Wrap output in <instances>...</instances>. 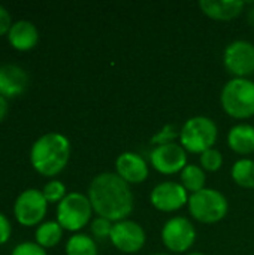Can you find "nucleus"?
<instances>
[{
	"label": "nucleus",
	"instance_id": "nucleus-1",
	"mask_svg": "<svg viewBox=\"0 0 254 255\" xmlns=\"http://www.w3.org/2000/svg\"><path fill=\"white\" fill-rule=\"evenodd\" d=\"M87 196L97 217L111 223L127 220L133 211L135 199L130 185L114 172L96 175L88 185Z\"/></svg>",
	"mask_w": 254,
	"mask_h": 255
},
{
	"label": "nucleus",
	"instance_id": "nucleus-2",
	"mask_svg": "<svg viewBox=\"0 0 254 255\" xmlns=\"http://www.w3.org/2000/svg\"><path fill=\"white\" fill-rule=\"evenodd\" d=\"M70 160V142L57 131L39 136L30 148L31 167L42 176L54 178L64 170Z\"/></svg>",
	"mask_w": 254,
	"mask_h": 255
},
{
	"label": "nucleus",
	"instance_id": "nucleus-3",
	"mask_svg": "<svg viewBox=\"0 0 254 255\" xmlns=\"http://www.w3.org/2000/svg\"><path fill=\"white\" fill-rule=\"evenodd\" d=\"M223 111L235 120H247L254 115V82L249 78L229 79L220 93Z\"/></svg>",
	"mask_w": 254,
	"mask_h": 255
},
{
	"label": "nucleus",
	"instance_id": "nucleus-4",
	"mask_svg": "<svg viewBox=\"0 0 254 255\" xmlns=\"http://www.w3.org/2000/svg\"><path fill=\"white\" fill-rule=\"evenodd\" d=\"M219 137V127L216 121L205 115L189 118L180 130V145L193 154H202L214 148Z\"/></svg>",
	"mask_w": 254,
	"mask_h": 255
},
{
	"label": "nucleus",
	"instance_id": "nucleus-5",
	"mask_svg": "<svg viewBox=\"0 0 254 255\" xmlns=\"http://www.w3.org/2000/svg\"><path fill=\"white\" fill-rule=\"evenodd\" d=\"M187 208L196 221L204 224H216L228 215L229 202L222 191L205 187L204 190L190 194Z\"/></svg>",
	"mask_w": 254,
	"mask_h": 255
},
{
	"label": "nucleus",
	"instance_id": "nucleus-6",
	"mask_svg": "<svg viewBox=\"0 0 254 255\" xmlns=\"http://www.w3.org/2000/svg\"><path fill=\"white\" fill-rule=\"evenodd\" d=\"M93 212L88 196L73 191L67 193V196L57 205L55 221L63 227V230L79 233V230L91 221Z\"/></svg>",
	"mask_w": 254,
	"mask_h": 255
},
{
	"label": "nucleus",
	"instance_id": "nucleus-7",
	"mask_svg": "<svg viewBox=\"0 0 254 255\" xmlns=\"http://www.w3.org/2000/svg\"><path fill=\"white\" fill-rule=\"evenodd\" d=\"M48 211V202L42 190L27 188L18 194L13 203V217L22 227H34L43 223Z\"/></svg>",
	"mask_w": 254,
	"mask_h": 255
},
{
	"label": "nucleus",
	"instance_id": "nucleus-8",
	"mask_svg": "<svg viewBox=\"0 0 254 255\" xmlns=\"http://www.w3.org/2000/svg\"><path fill=\"white\" fill-rule=\"evenodd\" d=\"M196 241V229L186 217H172L162 227V242L175 254L189 251Z\"/></svg>",
	"mask_w": 254,
	"mask_h": 255
},
{
	"label": "nucleus",
	"instance_id": "nucleus-9",
	"mask_svg": "<svg viewBox=\"0 0 254 255\" xmlns=\"http://www.w3.org/2000/svg\"><path fill=\"white\" fill-rule=\"evenodd\" d=\"M225 69L234 78H249L254 73V43L237 39L231 42L223 52Z\"/></svg>",
	"mask_w": 254,
	"mask_h": 255
},
{
	"label": "nucleus",
	"instance_id": "nucleus-10",
	"mask_svg": "<svg viewBox=\"0 0 254 255\" xmlns=\"http://www.w3.org/2000/svg\"><path fill=\"white\" fill-rule=\"evenodd\" d=\"M150 164L162 175H175L189 164L187 151L177 142L154 146L148 155Z\"/></svg>",
	"mask_w": 254,
	"mask_h": 255
},
{
	"label": "nucleus",
	"instance_id": "nucleus-11",
	"mask_svg": "<svg viewBox=\"0 0 254 255\" xmlns=\"http://www.w3.org/2000/svg\"><path fill=\"white\" fill-rule=\"evenodd\" d=\"M109 241L118 251L124 254H136L145 247L147 235L139 223L123 220L114 223Z\"/></svg>",
	"mask_w": 254,
	"mask_h": 255
},
{
	"label": "nucleus",
	"instance_id": "nucleus-12",
	"mask_svg": "<svg viewBox=\"0 0 254 255\" xmlns=\"http://www.w3.org/2000/svg\"><path fill=\"white\" fill-rule=\"evenodd\" d=\"M189 191L177 181H163L150 193L153 208L160 212H175L189 203Z\"/></svg>",
	"mask_w": 254,
	"mask_h": 255
},
{
	"label": "nucleus",
	"instance_id": "nucleus-13",
	"mask_svg": "<svg viewBox=\"0 0 254 255\" xmlns=\"http://www.w3.org/2000/svg\"><path fill=\"white\" fill-rule=\"evenodd\" d=\"M115 173L129 185H135L142 184L148 178L150 167L147 160L141 154L126 151L121 152L115 160Z\"/></svg>",
	"mask_w": 254,
	"mask_h": 255
},
{
	"label": "nucleus",
	"instance_id": "nucleus-14",
	"mask_svg": "<svg viewBox=\"0 0 254 255\" xmlns=\"http://www.w3.org/2000/svg\"><path fill=\"white\" fill-rule=\"evenodd\" d=\"M28 85V75L25 69L18 64H1L0 66V96L4 99H13L21 96Z\"/></svg>",
	"mask_w": 254,
	"mask_h": 255
},
{
	"label": "nucleus",
	"instance_id": "nucleus-15",
	"mask_svg": "<svg viewBox=\"0 0 254 255\" xmlns=\"http://www.w3.org/2000/svg\"><path fill=\"white\" fill-rule=\"evenodd\" d=\"M7 40L10 46L16 51L25 52L33 49L39 42V30L37 27L28 19H18L12 24Z\"/></svg>",
	"mask_w": 254,
	"mask_h": 255
},
{
	"label": "nucleus",
	"instance_id": "nucleus-16",
	"mask_svg": "<svg viewBox=\"0 0 254 255\" xmlns=\"http://www.w3.org/2000/svg\"><path fill=\"white\" fill-rule=\"evenodd\" d=\"M246 3L243 0H201V10L217 21H229L241 15Z\"/></svg>",
	"mask_w": 254,
	"mask_h": 255
},
{
	"label": "nucleus",
	"instance_id": "nucleus-17",
	"mask_svg": "<svg viewBox=\"0 0 254 255\" xmlns=\"http://www.w3.org/2000/svg\"><path fill=\"white\" fill-rule=\"evenodd\" d=\"M229 148L240 155H250L254 152V126L247 123L235 124L228 133Z\"/></svg>",
	"mask_w": 254,
	"mask_h": 255
},
{
	"label": "nucleus",
	"instance_id": "nucleus-18",
	"mask_svg": "<svg viewBox=\"0 0 254 255\" xmlns=\"http://www.w3.org/2000/svg\"><path fill=\"white\" fill-rule=\"evenodd\" d=\"M63 227L57 221H43L36 227L34 242L42 248H54L63 239Z\"/></svg>",
	"mask_w": 254,
	"mask_h": 255
},
{
	"label": "nucleus",
	"instance_id": "nucleus-19",
	"mask_svg": "<svg viewBox=\"0 0 254 255\" xmlns=\"http://www.w3.org/2000/svg\"><path fill=\"white\" fill-rule=\"evenodd\" d=\"M180 184L190 193H198L205 188L207 172L198 164H187L180 173Z\"/></svg>",
	"mask_w": 254,
	"mask_h": 255
},
{
	"label": "nucleus",
	"instance_id": "nucleus-20",
	"mask_svg": "<svg viewBox=\"0 0 254 255\" xmlns=\"http://www.w3.org/2000/svg\"><path fill=\"white\" fill-rule=\"evenodd\" d=\"M231 176L241 188L254 190V160L247 157L237 160L232 166Z\"/></svg>",
	"mask_w": 254,
	"mask_h": 255
},
{
	"label": "nucleus",
	"instance_id": "nucleus-21",
	"mask_svg": "<svg viewBox=\"0 0 254 255\" xmlns=\"http://www.w3.org/2000/svg\"><path fill=\"white\" fill-rule=\"evenodd\" d=\"M64 253L66 255H97V244L85 233H75L67 239Z\"/></svg>",
	"mask_w": 254,
	"mask_h": 255
},
{
	"label": "nucleus",
	"instance_id": "nucleus-22",
	"mask_svg": "<svg viewBox=\"0 0 254 255\" xmlns=\"http://www.w3.org/2000/svg\"><path fill=\"white\" fill-rule=\"evenodd\" d=\"M42 194L43 197L46 199L48 205L49 203H60L66 196H67V191H66V185L58 181V179H51L48 181L43 188H42Z\"/></svg>",
	"mask_w": 254,
	"mask_h": 255
},
{
	"label": "nucleus",
	"instance_id": "nucleus-23",
	"mask_svg": "<svg viewBox=\"0 0 254 255\" xmlns=\"http://www.w3.org/2000/svg\"><path fill=\"white\" fill-rule=\"evenodd\" d=\"M199 163L205 172H217L223 166V154L219 149L211 148L199 155Z\"/></svg>",
	"mask_w": 254,
	"mask_h": 255
},
{
	"label": "nucleus",
	"instance_id": "nucleus-24",
	"mask_svg": "<svg viewBox=\"0 0 254 255\" xmlns=\"http://www.w3.org/2000/svg\"><path fill=\"white\" fill-rule=\"evenodd\" d=\"M177 137L180 139V130H178L174 124H166V126H163V127L160 128V131H157V133L151 137L150 143H151L153 146L166 145V143L175 142Z\"/></svg>",
	"mask_w": 254,
	"mask_h": 255
},
{
	"label": "nucleus",
	"instance_id": "nucleus-25",
	"mask_svg": "<svg viewBox=\"0 0 254 255\" xmlns=\"http://www.w3.org/2000/svg\"><path fill=\"white\" fill-rule=\"evenodd\" d=\"M112 226L114 223H111L109 220L106 218H102V217H97L91 221L90 224V230H91V235L94 238V241H105L111 236V232H112Z\"/></svg>",
	"mask_w": 254,
	"mask_h": 255
},
{
	"label": "nucleus",
	"instance_id": "nucleus-26",
	"mask_svg": "<svg viewBox=\"0 0 254 255\" xmlns=\"http://www.w3.org/2000/svg\"><path fill=\"white\" fill-rule=\"evenodd\" d=\"M10 255H48L45 248L37 245L36 242H21L13 247Z\"/></svg>",
	"mask_w": 254,
	"mask_h": 255
},
{
	"label": "nucleus",
	"instance_id": "nucleus-27",
	"mask_svg": "<svg viewBox=\"0 0 254 255\" xmlns=\"http://www.w3.org/2000/svg\"><path fill=\"white\" fill-rule=\"evenodd\" d=\"M10 235H12V226L7 217L0 212V247L4 245L10 239Z\"/></svg>",
	"mask_w": 254,
	"mask_h": 255
},
{
	"label": "nucleus",
	"instance_id": "nucleus-28",
	"mask_svg": "<svg viewBox=\"0 0 254 255\" xmlns=\"http://www.w3.org/2000/svg\"><path fill=\"white\" fill-rule=\"evenodd\" d=\"M12 24L13 22H12V18H10L9 10L3 4H0V36L7 34L9 30H10V27H12Z\"/></svg>",
	"mask_w": 254,
	"mask_h": 255
},
{
	"label": "nucleus",
	"instance_id": "nucleus-29",
	"mask_svg": "<svg viewBox=\"0 0 254 255\" xmlns=\"http://www.w3.org/2000/svg\"><path fill=\"white\" fill-rule=\"evenodd\" d=\"M9 111V105H7V99H4L3 96H0V123L6 118Z\"/></svg>",
	"mask_w": 254,
	"mask_h": 255
},
{
	"label": "nucleus",
	"instance_id": "nucleus-30",
	"mask_svg": "<svg viewBox=\"0 0 254 255\" xmlns=\"http://www.w3.org/2000/svg\"><path fill=\"white\" fill-rule=\"evenodd\" d=\"M247 21H249L252 25H254V6L247 10Z\"/></svg>",
	"mask_w": 254,
	"mask_h": 255
},
{
	"label": "nucleus",
	"instance_id": "nucleus-31",
	"mask_svg": "<svg viewBox=\"0 0 254 255\" xmlns=\"http://www.w3.org/2000/svg\"><path fill=\"white\" fill-rule=\"evenodd\" d=\"M187 255H205V254H202V253H189Z\"/></svg>",
	"mask_w": 254,
	"mask_h": 255
},
{
	"label": "nucleus",
	"instance_id": "nucleus-32",
	"mask_svg": "<svg viewBox=\"0 0 254 255\" xmlns=\"http://www.w3.org/2000/svg\"><path fill=\"white\" fill-rule=\"evenodd\" d=\"M153 255H169V254H153Z\"/></svg>",
	"mask_w": 254,
	"mask_h": 255
}]
</instances>
